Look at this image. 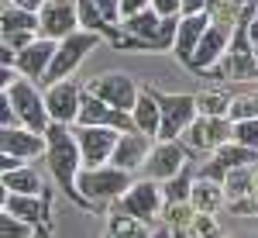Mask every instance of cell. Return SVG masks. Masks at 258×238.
I'll list each match as a JSON object with an SVG mask.
<instances>
[{
    "mask_svg": "<svg viewBox=\"0 0 258 238\" xmlns=\"http://www.w3.org/2000/svg\"><path fill=\"white\" fill-rule=\"evenodd\" d=\"M7 4H14V7H21V11L38 14V11H45V4H48V0H7Z\"/></svg>",
    "mask_w": 258,
    "mask_h": 238,
    "instance_id": "cell-35",
    "label": "cell"
},
{
    "mask_svg": "<svg viewBox=\"0 0 258 238\" xmlns=\"http://www.w3.org/2000/svg\"><path fill=\"white\" fill-rule=\"evenodd\" d=\"M120 28L131 35L117 45H127V49H172L176 45V31H179V18H162L152 7L141 11V14H131V18L120 21Z\"/></svg>",
    "mask_w": 258,
    "mask_h": 238,
    "instance_id": "cell-2",
    "label": "cell"
},
{
    "mask_svg": "<svg viewBox=\"0 0 258 238\" xmlns=\"http://www.w3.org/2000/svg\"><path fill=\"white\" fill-rule=\"evenodd\" d=\"M45 141H48V169L52 176L59 179V186L76 200V204H86L83 194L76 190V179L83 173V152H80V141H76V131H69V124H52L45 131Z\"/></svg>",
    "mask_w": 258,
    "mask_h": 238,
    "instance_id": "cell-1",
    "label": "cell"
},
{
    "mask_svg": "<svg viewBox=\"0 0 258 238\" xmlns=\"http://www.w3.org/2000/svg\"><path fill=\"white\" fill-rule=\"evenodd\" d=\"M86 90H90L93 97H100L103 104L124 111V114H131L135 104H138V97H141V86L127 76V73H103V76H93L86 83Z\"/></svg>",
    "mask_w": 258,
    "mask_h": 238,
    "instance_id": "cell-7",
    "label": "cell"
},
{
    "mask_svg": "<svg viewBox=\"0 0 258 238\" xmlns=\"http://www.w3.org/2000/svg\"><path fill=\"white\" fill-rule=\"evenodd\" d=\"M4 190L7 194H41L45 186H41V176L35 166H21V169H11V173H4Z\"/></svg>",
    "mask_w": 258,
    "mask_h": 238,
    "instance_id": "cell-23",
    "label": "cell"
},
{
    "mask_svg": "<svg viewBox=\"0 0 258 238\" xmlns=\"http://www.w3.org/2000/svg\"><path fill=\"white\" fill-rule=\"evenodd\" d=\"M231 121H251L258 118V93H244V97H234L231 100Z\"/></svg>",
    "mask_w": 258,
    "mask_h": 238,
    "instance_id": "cell-28",
    "label": "cell"
},
{
    "mask_svg": "<svg viewBox=\"0 0 258 238\" xmlns=\"http://www.w3.org/2000/svg\"><path fill=\"white\" fill-rule=\"evenodd\" d=\"M76 14H80V28H83V31H97V35H100V31H107L114 41H120L117 28L100 14V7L93 4V0H76Z\"/></svg>",
    "mask_w": 258,
    "mask_h": 238,
    "instance_id": "cell-24",
    "label": "cell"
},
{
    "mask_svg": "<svg viewBox=\"0 0 258 238\" xmlns=\"http://www.w3.org/2000/svg\"><path fill=\"white\" fill-rule=\"evenodd\" d=\"M189 200H193V207H197L200 214H203V211H207V214H210V211H217L220 200H224V194H220V183L200 176L197 183H193V197H189Z\"/></svg>",
    "mask_w": 258,
    "mask_h": 238,
    "instance_id": "cell-25",
    "label": "cell"
},
{
    "mask_svg": "<svg viewBox=\"0 0 258 238\" xmlns=\"http://www.w3.org/2000/svg\"><path fill=\"white\" fill-rule=\"evenodd\" d=\"M131 186H135V183H131V173H124L117 166H97V169H86V166H83L80 179H76V190L83 194L86 204L124 197Z\"/></svg>",
    "mask_w": 258,
    "mask_h": 238,
    "instance_id": "cell-4",
    "label": "cell"
},
{
    "mask_svg": "<svg viewBox=\"0 0 258 238\" xmlns=\"http://www.w3.org/2000/svg\"><path fill=\"white\" fill-rule=\"evenodd\" d=\"M120 135L124 131H117V128H80L76 124V141H80V152H83V166L86 169L110 166Z\"/></svg>",
    "mask_w": 258,
    "mask_h": 238,
    "instance_id": "cell-9",
    "label": "cell"
},
{
    "mask_svg": "<svg viewBox=\"0 0 258 238\" xmlns=\"http://www.w3.org/2000/svg\"><path fill=\"white\" fill-rule=\"evenodd\" d=\"M93 4L100 7V14L110 21V24H114V21H124V14H120V0H93Z\"/></svg>",
    "mask_w": 258,
    "mask_h": 238,
    "instance_id": "cell-32",
    "label": "cell"
},
{
    "mask_svg": "<svg viewBox=\"0 0 258 238\" xmlns=\"http://www.w3.org/2000/svg\"><path fill=\"white\" fill-rule=\"evenodd\" d=\"M162 190H165V200H169V204H182V200H189V197H193L189 169H186V173H179L176 179H169V183H165Z\"/></svg>",
    "mask_w": 258,
    "mask_h": 238,
    "instance_id": "cell-27",
    "label": "cell"
},
{
    "mask_svg": "<svg viewBox=\"0 0 258 238\" xmlns=\"http://www.w3.org/2000/svg\"><path fill=\"white\" fill-rule=\"evenodd\" d=\"M214 24V14L203 11V14H189V18H179V31H176V45H172V56L186 66H193V56H197L203 35L210 31Z\"/></svg>",
    "mask_w": 258,
    "mask_h": 238,
    "instance_id": "cell-17",
    "label": "cell"
},
{
    "mask_svg": "<svg viewBox=\"0 0 258 238\" xmlns=\"http://www.w3.org/2000/svg\"><path fill=\"white\" fill-rule=\"evenodd\" d=\"M227 141H234V124H231V118H197L193 128L186 131V145L189 149L217 152Z\"/></svg>",
    "mask_w": 258,
    "mask_h": 238,
    "instance_id": "cell-16",
    "label": "cell"
},
{
    "mask_svg": "<svg viewBox=\"0 0 258 238\" xmlns=\"http://www.w3.org/2000/svg\"><path fill=\"white\" fill-rule=\"evenodd\" d=\"M41 35V18L31 11H21L14 4H4V18H0V35Z\"/></svg>",
    "mask_w": 258,
    "mask_h": 238,
    "instance_id": "cell-22",
    "label": "cell"
},
{
    "mask_svg": "<svg viewBox=\"0 0 258 238\" xmlns=\"http://www.w3.org/2000/svg\"><path fill=\"white\" fill-rule=\"evenodd\" d=\"M234 141L244 145V149H255V152H258V118L234 121Z\"/></svg>",
    "mask_w": 258,
    "mask_h": 238,
    "instance_id": "cell-30",
    "label": "cell"
},
{
    "mask_svg": "<svg viewBox=\"0 0 258 238\" xmlns=\"http://www.w3.org/2000/svg\"><path fill=\"white\" fill-rule=\"evenodd\" d=\"M55 49H59V41L52 38H38L31 41L24 52H18V69L24 79H31V83H41L45 86V79H48V69H52V62H55Z\"/></svg>",
    "mask_w": 258,
    "mask_h": 238,
    "instance_id": "cell-15",
    "label": "cell"
},
{
    "mask_svg": "<svg viewBox=\"0 0 258 238\" xmlns=\"http://www.w3.org/2000/svg\"><path fill=\"white\" fill-rule=\"evenodd\" d=\"M189 145H182V141H159L155 149H152V156L145 162V179H155V183H169V179H176L179 173H186L189 166Z\"/></svg>",
    "mask_w": 258,
    "mask_h": 238,
    "instance_id": "cell-8",
    "label": "cell"
},
{
    "mask_svg": "<svg viewBox=\"0 0 258 238\" xmlns=\"http://www.w3.org/2000/svg\"><path fill=\"white\" fill-rule=\"evenodd\" d=\"M152 90H155V86H152ZM155 100H159V107H162V128H159L162 141H176L179 135H186V131L193 128V121H197V114H200L197 97L155 90Z\"/></svg>",
    "mask_w": 258,
    "mask_h": 238,
    "instance_id": "cell-5",
    "label": "cell"
},
{
    "mask_svg": "<svg viewBox=\"0 0 258 238\" xmlns=\"http://www.w3.org/2000/svg\"><path fill=\"white\" fill-rule=\"evenodd\" d=\"M148 7H152V0H120V14H124V18L141 14V11H148Z\"/></svg>",
    "mask_w": 258,
    "mask_h": 238,
    "instance_id": "cell-34",
    "label": "cell"
},
{
    "mask_svg": "<svg viewBox=\"0 0 258 238\" xmlns=\"http://www.w3.org/2000/svg\"><path fill=\"white\" fill-rule=\"evenodd\" d=\"M100 45V35L97 31H73L69 38L59 41V49H55V62H52V69H48V79H45V86H52V83H62V79H73L76 73V66L86 59V52L90 49H97Z\"/></svg>",
    "mask_w": 258,
    "mask_h": 238,
    "instance_id": "cell-6",
    "label": "cell"
},
{
    "mask_svg": "<svg viewBox=\"0 0 258 238\" xmlns=\"http://www.w3.org/2000/svg\"><path fill=\"white\" fill-rule=\"evenodd\" d=\"M234 7H251V4H258V0H231Z\"/></svg>",
    "mask_w": 258,
    "mask_h": 238,
    "instance_id": "cell-36",
    "label": "cell"
},
{
    "mask_svg": "<svg viewBox=\"0 0 258 238\" xmlns=\"http://www.w3.org/2000/svg\"><path fill=\"white\" fill-rule=\"evenodd\" d=\"M131 118H135V128H138L141 135L159 138L162 107H159V100H155V90H152V86H141V97H138V104H135V111H131Z\"/></svg>",
    "mask_w": 258,
    "mask_h": 238,
    "instance_id": "cell-20",
    "label": "cell"
},
{
    "mask_svg": "<svg viewBox=\"0 0 258 238\" xmlns=\"http://www.w3.org/2000/svg\"><path fill=\"white\" fill-rule=\"evenodd\" d=\"M4 97L14 104V114H18L21 128H28V131H38V135H45V131L52 128V114H48L45 93H41V90L35 86V83H31V79H18L11 90H4Z\"/></svg>",
    "mask_w": 258,
    "mask_h": 238,
    "instance_id": "cell-3",
    "label": "cell"
},
{
    "mask_svg": "<svg viewBox=\"0 0 258 238\" xmlns=\"http://www.w3.org/2000/svg\"><path fill=\"white\" fill-rule=\"evenodd\" d=\"M152 156V135H141V131H124L114 149V159L110 166H117L124 173H135V169H145V162Z\"/></svg>",
    "mask_w": 258,
    "mask_h": 238,
    "instance_id": "cell-18",
    "label": "cell"
},
{
    "mask_svg": "<svg viewBox=\"0 0 258 238\" xmlns=\"http://www.w3.org/2000/svg\"><path fill=\"white\" fill-rule=\"evenodd\" d=\"M244 14H248V38H251V49H258V4L244 7Z\"/></svg>",
    "mask_w": 258,
    "mask_h": 238,
    "instance_id": "cell-33",
    "label": "cell"
},
{
    "mask_svg": "<svg viewBox=\"0 0 258 238\" xmlns=\"http://www.w3.org/2000/svg\"><path fill=\"white\" fill-rule=\"evenodd\" d=\"M76 124H80V128H117V131H138L131 114H124V111H117V107L103 104V100L93 97L90 90L83 93V107H80V121H76Z\"/></svg>",
    "mask_w": 258,
    "mask_h": 238,
    "instance_id": "cell-12",
    "label": "cell"
},
{
    "mask_svg": "<svg viewBox=\"0 0 258 238\" xmlns=\"http://www.w3.org/2000/svg\"><path fill=\"white\" fill-rule=\"evenodd\" d=\"M73 31H80V14H76V0H48L41 11V38L62 41Z\"/></svg>",
    "mask_w": 258,
    "mask_h": 238,
    "instance_id": "cell-14",
    "label": "cell"
},
{
    "mask_svg": "<svg viewBox=\"0 0 258 238\" xmlns=\"http://www.w3.org/2000/svg\"><path fill=\"white\" fill-rule=\"evenodd\" d=\"M231 100L227 93H200L197 104H200V114L203 118H227L231 114Z\"/></svg>",
    "mask_w": 258,
    "mask_h": 238,
    "instance_id": "cell-26",
    "label": "cell"
},
{
    "mask_svg": "<svg viewBox=\"0 0 258 238\" xmlns=\"http://www.w3.org/2000/svg\"><path fill=\"white\" fill-rule=\"evenodd\" d=\"M0 238H35V224L14 218V214H4L0 218Z\"/></svg>",
    "mask_w": 258,
    "mask_h": 238,
    "instance_id": "cell-29",
    "label": "cell"
},
{
    "mask_svg": "<svg viewBox=\"0 0 258 238\" xmlns=\"http://www.w3.org/2000/svg\"><path fill=\"white\" fill-rule=\"evenodd\" d=\"M0 152L24 162V159H35L41 152H48V141H45V135L28 131V128H4L0 131Z\"/></svg>",
    "mask_w": 258,
    "mask_h": 238,
    "instance_id": "cell-19",
    "label": "cell"
},
{
    "mask_svg": "<svg viewBox=\"0 0 258 238\" xmlns=\"http://www.w3.org/2000/svg\"><path fill=\"white\" fill-rule=\"evenodd\" d=\"M162 204H165V190H162L155 179H138L124 197H120V207H124V214L135 221H152L159 218Z\"/></svg>",
    "mask_w": 258,
    "mask_h": 238,
    "instance_id": "cell-11",
    "label": "cell"
},
{
    "mask_svg": "<svg viewBox=\"0 0 258 238\" xmlns=\"http://www.w3.org/2000/svg\"><path fill=\"white\" fill-rule=\"evenodd\" d=\"M152 11L162 18H179L182 14V0H152Z\"/></svg>",
    "mask_w": 258,
    "mask_h": 238,
    "instance_id": "cell-31",
    "label": "cell"
},
{
    "mask_svg": "<svg viewBox=\"0 0 258 238\" xmlns=\"http://www.w3.org/2000/svg\"><path fill=\"white\" fill-rule=\"evenodd\" d=\"M4 214H14L28 224H38L45 218V197L41 194H4Z\"/></svg>",
    "mask_w": 258,
    "mask_h": 238,
    "instance_id": "cell-21",
    "label": "cell"
},
{
    "mask_svg": "<svg viewBox=\"0 0 258 238\" xmlns=\"http://www.w3.org/2000/svg\"><path fill=\"white\" fill-rule=\"evenodd\" d=\"M83 90L76 79H62L45 86V104H48V114L52 124H76L80 121V107H83Z\"/></svg>",
    "mask_w": 258,
    "mask_h": 238,
    "instance_id": "cell-10",
    "label": "cell"
},
{
    "mask_svg": "<svg viewBox=\"0 0 258 238\" xmlns=\"http://www.w3.org/2000/svg\"><path fill=\"white\" fill-rule=\"evenodd\" d=\"M227 49H231V21L214 18V24H210V31L203 35V41H200V49H197V56H193V66H189V69H197V73L214 69V66L227 56Z\"/></svg>",
    "mask_w": 258,
    "mask_h": 238,
    "instance_id": "cell-13",
    "label": "cell"
}]
</instances>
